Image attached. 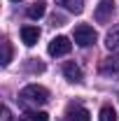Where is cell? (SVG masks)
<instances>
[{
	"label": "cell",
	"instance_id": "obj_1",
	"mask_svg": "<svg viewBox=\"0 0 119 121\" xmlns=\"http://www.w3.org/2000/svg\"><path fill=\"white\" fill-rule=\"evenodd\" d=\"M19 98H21L23 105H45L49 100V91L45 86H40V84H28V86L21 89Z\"/></svg>",
	"mask_w": 119,
	"mask_h": 121
},
{
	"label": "cell",
	"instance_id": "obj_2",
	"mask_svg": "<svg viewBox=\"0 0 119 121\" xmlns=\"http://www.w3.org/2000/svg\"><path fill=\"white\" fill-rule=\"evenodd\" d=\"M75 44H79V47H91L93 42H96V30L91 28V26H87V23H79L77 28H75Z\"/></svg>",
	"mask_w": 119,
	"mask_h": 121
},
{
	"label": "cell",
	"instance_id": "obj_3",
	"mask_svg": "<svg viewBox=\"0 0 119 121\" xmlns=\"http://www.w3.org/2000/svg\"><path fill=\"white\" fill-rule=\"evenodd\" d=\"M70 49H73V42H70L65 35H56V37L49 42V47H47L49 56H65Z\"/></svg>",
	"mask_w": 119,
	"mask_h": 121
},
{
	"label": "cell",
	"instance_id": "obj_4",
	"mask_svg": "<svg viewBox=\"0 0 119 121\" xmlns=\"http://www.w3.org/2000/svg\"><path fill=\"white\" fill-rule=\"evenodd\" d=\"M101 75L107 79H119V56H107L101 60Z\"/></svg>",
	"mask_w": 119,
	"mask_h": 121
},
{
	"label": "cell",
	"instance_id": "obj_5",
	"mask_svg": "<svg viewBox=\"0 0 119 121\" xmlns=\"http://www.w3.org/2000/svg\"><path fill=\"white\" fill-rule=\"evenodd\" d=\"M112 14H114V2H112V0H101V2L96 5L93 16H96L98 23H107V21L112 19Z\"/></svg>",
	"mask_w": 119,
	"mask_h": 121
},
{
	"label": "cell",
	"instance_id": "obj_6",
	"mask_svg": "<svg viewBox=\"0 0 119 121\" xmlns=\"http://www.w3.org/2000/svg\"><path fill=\"white\" fill-rule=\"evenodd\" d=\"M21 40H23L26 47L37 44V40H40V28H37V26H23V28H21Z\"/></svg>",
	"mask_w": 119,
	"mask_h": 121
},
{
	"label": "cell",
	"instance_id": "obj_7",
	"mask_svg": "<svg viewBox=\"0 0 119 121\" xmlns=\"http://www.w3.org/2000/svg\"><path fill=\"white\" fill-rule=\"evenodd\" d=\"M65 114H68V119H70V121H91L89 109H87V107H82V105H70Z\"/></svg>",
	"mask_w": 119,
	"mask_h": 121
},
{
	"label": "cell",
	"instance_id": "obj_8",
	"mask_svg": "<svg viewBox=\"0 0 119 121\" xmlns=\"http://www.w3.org/2000/svg\"><path fill=\"white\" fill-rule=\"evenodd\" d=\"M63 75L68 82H73V84H79L82 82V70H79V65H75V63H65L63 65Z\"/></svg>",
	"mask_w": 119,
	"mask_h": 121
},
{
	"label": "cell",
	"instance_id": "obj_9",
	"mask_svg": "<svg viewBox=\"0 0 119 121\" xmlns=\"http://www.w3.org/2000/svg\"><path fill=\"white\" fill-rule=\"evenodd\" d=\"M105 47H107L110 51L119 54V26H114V28L105 35Z\"/></svg>",
	"mask_w": 119,
	"mask_h": 121
},
{
	"label": "cell",
	"instance_id": "obj_10",
	"mask_svg": "<svg viewBox=\"0 0 119 121\" xmlns=\"http://www.w3.org/2000/svg\"><path fill=\"white\" fill-rule=\"evenodd\" d=\"M45 12H47V5L42 2V0H37V2L28 5V9H26V16H28V19H40V16H45Z\"/></svg>",
	"mask_w": 119,
	"mask_h": 121
},
{
	"label": "cell",
	"instance_id": "obj_11",
	"mask_svg": "<svg viewBox=\"0 0 119 121\" xmlns=\"http://www.w3.org/2000/svg\"><path fill=\"white\" fill-rule=\"evenodd\" d=\"M59 5H63L68 12H73V14H79L82 9H84V0H59Z\"/></svg>",
	"mask_w": 119,
	"mask_h": 121
},
{
	"label": "cell",
	"instance_id": "obj_12",
	"mask_svg": "<svg viewBox=\"0 0 119 121\" xmlns=\"http://www.w3.org/2000/svg\"><path fill=\"white\" fill-rule=\"evenodd\" d=\"M9 60H12V44L7 42V40H2V65H9Z\"/></svg>",
	"mask_w": 119,
	"mask_h": 121
},
{
	"label": "cell",
	"instance_id": "obj_13",
	"mask_svg": "<svg viewBox=\"0 0 119 121\" xmlns=\"http://www.w3.org/2000/svg\"><path fill=\"white\" fill-rule=\"evenodd\" d=\"M101 121H117V112L110 105H105L103 109H101Z\"/></svg>",
	"mask_w": 119,
	"mask_h": 121
},
{
	"label": "cell",
	"instance_id": "obj_14",
	"mask_svg": "<svg viewBox=\"0 0 119 121\" xmlns=\"http://www.w3.org/2000/svg\"><path fill=\"white\" fill-rule=\"evenodd\" d=\"M28 119H30V121H49V114H47V112H37V109H35V112H28Z\"/></svg>",
	"mask_w": 119,
	"mask_h": 121
},
{
	"label": "cell",
	"instance_id": "obj_15",
	"mask_svg": "<svg viewBox=\"0 0 119 121\" xmlns=\"http://www.w3.org/2000/svg\"><path fill=\"white\" fill-rule=\"evenodd\" d=\"M28 70H33V72H42V70H45V65H42V63H30Z\"/></svg>",
	"mask_w": 119,
	"mask_h": 121
},
{
	"label": "cell",
	"instance_id": "obj_16",
	"mask_svg": "<svg viewBox=\"0 0 119 121\" xmlns=\"http://www.w3.org/2000/svg\"><path fill=\"white\" fill-rule=\"evenodd\" d=\"M2 121H12V112H9V107H2Z\"/></svg>",
	"mask_w": 119,
	"mask_h": 121
},
{
	"label": "cell",
	"instance_id": "obj_17",
	"mask_svg": "<svg viewBox=\"0 0 119 121\" xmlns=\"http://www.w3.org/2000/svg\"><path fill=\"white\" fill-rule=\"evenodd\" d=\"M9 2H19V0H9Z\"/></svg>",
	"mask_w": 119,
	"mask_h": 121
},
{
	"label": "cell",
	"instance_id": "obj_18",
	"mask_svg": "<svg viewBox=\"0 0 119 121\" xmlns=\"http://www.w3.org/2000/svg\"><path fill=\"white\" fill-rule=\"evenodd\" d=\"M68 121H70V119H68Z\"/></svg>",
	"mask_w": 119,
	"mask_h": 121
}]
</instances>
